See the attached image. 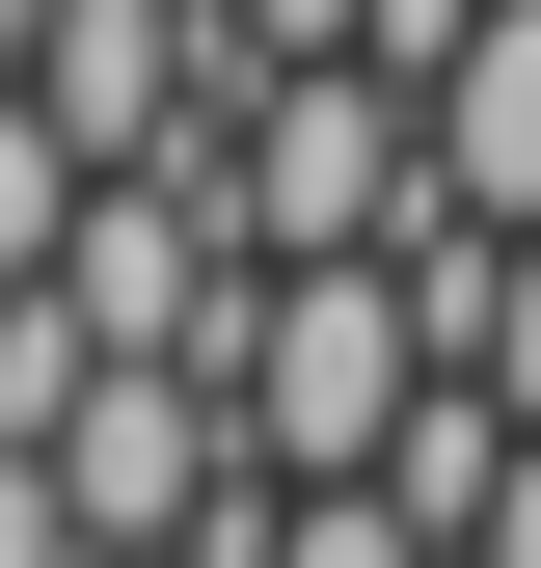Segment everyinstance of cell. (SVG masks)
<instances>
[{"label": "cell", "mask_w": 541, "mask_h": 568, "mask_svg": "<svg viewBox=\"0 0 541 568\" xmlns=\"http://www.w3.org/2000/svg\"><path fill=\"white\" fill-rule=\"evenodd\" d=\"M244 460H298V487H353L406 406H433V298H406V244H270L244 271Z\"/></svg>", "instance_id": "6da1fadb"}, {"label": "cell", "mask_w": 541, "mask_h": 568, "mask_svg": "<svg viewBox=\"0 0 541 568\" xmlns=\"http://www.w3.org/2000/svg\"><path fill=\"white\" fill-rule=\"evenodd\" d=\"M433 190L460 217H541V0H488V54L433 82Z\"/></svg>", "instance_id": "7a4b0ae2"}, {"label": "cell", "mask_w": 541, "mask_h": 568, "mask_svg": "<svg viewBox=\"0 0 541 568\" xmlns=\"http://www.w3.org/2000/svg\"><path fill=\"white\" fill-rule=\"evenodd\" d=\"M217 568H460V541L406 515L379 460H353V487H298V460H244V515H217Z\"/></svg>", "instance_id": "3957f363"}, {"label": "cell", "mask_w": 541, "mask_h": 568, "mask_svg": "<svg viewBox=\"0 0 541 568\" xmlns=\"http://www.w3.org/2000/svg\"><path fill=\"white\" fill-rule=\"evenodd\" d=\"M0 568H109V541H82V487H54V434H0Z\"/></svg>", "instance_id": "277c9868"}, {"label": "cell", "mask_w": 541, "mask_h": 568, "mask_svg": "<svg viewBox=\"0 0 541 568\" xmlns=\"http://www.w3.org/2000/svg\"><path fill=\"white\" fill-rule=\"evenodd\" d=\"M28 54H54V0H0V82H28Z\"/></svg>", "instance_id": "5b68a950"}, {"label": "cell", "mask_w": 541, "mask_h": 568, "mask_svg": "<svg viewBox=\"0 0 541 568\" xmlns=\"http://www.w3.org/2000/svg\"><path fill=\"white\" fill-rule=\"evenodd\" d=\"M109 568H217V541H109Z\"/></svg>", "instance_id": "8992f818"}]
</instances>
